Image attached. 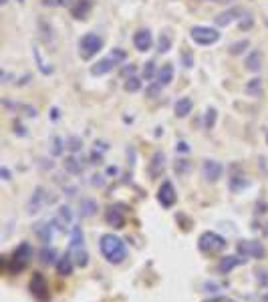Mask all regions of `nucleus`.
I'll return each mask as SVG.
<instances>
[{
    "mask_svg": "<svg viewBox=\"0 0 268 302\" xmlns=\"http://www.w3.org/2000/svg\"><path fill=\"white\" fill-rule=\"evenodd\" d=\"M99 248H101L103 258L109 264H113V266L123 264L125 258H127V246H125V242L121 238L113 236V234H103L101 240H99Z\"/></svg>",
    "mask_w": 268,
    "mask_h": 302,
    "instance_id": "f257e3e1",
    "label": "nucleus"
},
{
    "mask_svg": "<svg viewBox=\"0 0 268 302\" xmlns=\"http://www.w3.org/2000/svg\"><path fill=\"white\" fill-rule=\"evenodd\" d=\"M32 254H34L32 246L28 242H20L12 252V258H4V270L8 274H20L22 270L28 268Z\"/></svg>",
    "mask_w": 268,
    "mask_h": 302,
    "instance_id": "f03ea898",
    "label": "nucleus"
},
{
    "mask_svg": "<svg viewBox=\"0 0 268 302\" xmlns=\"http://www.w3.org/2000/svg\"><path fill=\"white\" fill-rule=\"evenodd\" d=\"M226 246H228L226 238L220 236V234H216V232H204V234L198 238V248H200V252H202V254H208V256L220 254Z\"/></svg>",
    "mask_w": 268,
    "mask_h": 302,
    "instance_id": "7ed1b4c3",
    "label": "nucleus"
},
{
    "mask_svg": "<svg viewBox=\"0 0 268 302\" xmlns=\"http://www.w3.org/2000/svg\"><path fill=\"white\" fill-rule=\"evenodd\" d=\"M127 59V53L123 51V48H113L111 51V55L109 57H105V59H101V61H97L93 67H91V75H107L109 71H113L119 63H123Z\"/></svg>",
    "mask_w": 268,
    "mask_h": 302,
    "instance_id": "20e7f679",
    "label": "nucleus"
},
{
    "mask_svg": "<svg viewBox=\"0 0 268 302\" xmlns=\"http://www.w3.org/2000/svg\"><path fill=\"white\" fill-rule=\"evenodd\" d=\"M28 290L36 302H51V288H49V282H47L42 272H32L30 282H28Z\"/></svg>",
    "mask_w": 268,
    "mask_h": 302,
    "instance_id": "39448f33",
    "label": "nucleus"
},
{
    "mask_svg": "<svg viewBox=\"0 0 268 302\" xmlns=\"http://www.w3.org/2000/svg\"><path fill=\"white\" fill-rule=\"evenodd\" d=\"M101 48H103V38H101L97 32H87V34L79 40V55H81L83 59L95 57Z\"/></svg>",
    "mask_w": 268,
    "mask_h": 302,
    "instance_id": "423d86ee",
    "label": "nucleus"
},
{
    "mask_svg": "<svg viewBox=\"0 0 268 302\" xmlns=\"http://www.w3.org/2000/svg\"><path fill=\"white\" fill-rule=\"evenodd\" d=\"M236 252L242 258H254V260H262L266 256V248L262 246V242L256 240H240L236 244Z\"/></svg>",
    "mask_w": 268,
    "mask_h": 302,
    "instance_id": "0eeeda50",
    "label": "nucleus"
},
{
    "mask_svg": "<svg viewBox=\"0 0 268 302\" xmlns=\"http://www.w3.org/2000/svg\"><path fill=\"white\" fill-rule=\"evenodd\" d=\"M190 36H192V40H194V42H198V44H202V46H208V44H214V42H218V40H220V32H218L216 28L202 26V24L192 26Z\"/></svg>",
    "mask_w": 268,
    "mask_h": 302,
    "instance_id": "6e6552de",
    "label": "nucleus"
},
{
    "mask_svg": "<svg viewBox=\"0 0 268 302\" xmlns=\"http://www.w3.org/2000/svg\"><path fill=\"white\" fill-rule=\"evenodd\" d=\"M55 202H57V195H49V191L38 185L34 189V193L30 195V199H28V214H38L44 206H51Z\"/></svg>",
    "mask_w": 268,
    "mask_h": 302,
    "instance_id": "1a4fd4ad",
    "label": "nucleus"
},
{
    "mask_svg": "<svg viewBox=\"0 0 268 302\" xmlns=\"http://www.w3.org/2000/svg\"><path fill=\"white\" fill-rule=\"evenodd\" d=\"M224 175V165L216 159H206L202 163V177L208 181V183H216L220 177Z\"/></svg>",
    "mask_w": 268,
    "mask_h": 302,
    "instance_id": "9d476101",
    "label": "nucleus"
},
{
    "mask_svg": "<svg viewBox=\"0 0 268 302\" xmlns=\"http://www.w3.org/2000/svg\"><path fill=\"white\" fill-rule=\"evenodd\" d=\"M175 199H177V193H175L173 183H171V181H163L161 187H159V191H157V202H159L163 208L169 210V208H173Z\"/></svg>",
    "mask_w": 268,
    "mask_h": 302,
    "instance_id": "9b49d317",
    "label": "nucleus"
},
{
    "mask_svg": "<svg viewBox=\"0 0 268 302\" xmlns=\"http://www.w3.org/2000/svg\"><path fill=\"white\" fill-rule=\"evenodd\" d=\"M125 220H127V214H125V210L121 208V206H109L107 208V212H105V222L109 224V226H113V228H123L125 226Z\"/></svg>",
    "mask_w": 268,
    "mask_h": 302,
    "instance_id": "f8f14e48",
    "label": "nucleus"
},
{
    "mask_svg": "<svg viewBox=\"0 0 268 302\" xmlns=\"http://www.w3.org/2000/svg\"><path fill=\"white\" fill-rule=\"evenodd\" d=\"M244 262H246V258H242V256H222L220 262L216 264V272L218 274H230L234 268L242 266Z\"/></svg>",
    "mask_w": 268,
    "mask_h": 302,
    "instance_id": "ddd939ff",
    "label": "nucleus"
},
{
    "mask_svg": "<svg viewBox=\"0 0 268 302\" xmlns=\"http://www.w3.org/2000/svg\"><path fill=\"white\" fill-rule=\"evenodd\" d=\"M53 224H55L59 230H63V232L69 230L71 224H73V212H71V208H69V206H61V208L57 210V216H55Z\"/></svg>",
    "mask_w": 268,
    "mask_h": 302,
    "instance_id": "4468645a",
    "label": "nucleus"
},
{
    "mask_svg": "<svg viewBox=\"0 0 268 302\" xmlns=\"http://www.w3.org/2000/svg\"><path fill=\"white\" fill-rule=\"evenodd\" d=\"M34 234H36V238L44 244V246H49L51 242H53V234H55V224L51 222H40V224H36L34 226Z\"/></svg>",
    "mask_w": 268,
    "mask_h": 302,
    "instance_id": "2eb2a0df",
    "label": "nucleus"
},
{
    "mask_svg": "<svg viewBox=\"0 0 268 302\" xmlns=\"http://www.w3.org/2000/svg\"><path fill=\"white\" fill-rule=\"evenodd\" d=\"M151 42H153V38H151V32H149L147 28H141V30H137L133 34V44L139 53L149 51V48H151Z\"/></svg>",
    "mask_w": 268,
    "mask_h": 302,
    "instance_id": "dca6fc26",
    "label": "nucleus"
},
{
    "mask_svg": "<svg viewBox=\"0 0 268 302\" xmlns=\"http://www.w3.org/2000/svg\"><path fill=\"white\" fill-rule=\"evenodd\" d=\"M165 169V155L161 151H155L153 157H151V163H149V175L151 177H159Z\"/></svg>",
    "mask_w": 268,
    "mask_h": 302,
    "instance_id": "f3484780",
    "label": "nucleus"
},
{
    "mask_svg": "<svg viewBox=\"0 0 268 302\" xmlns=\"http://www.w3.org/2000/svg\"><path fill=\"white\" fill-rule=\"evenodd\" d=\"M55 266H57V272H59L61 276H71V274H73V268H75V260H73L71 252H67L65 256H61Z\"/></svg>",
    "mask_w": 268,
    "mask_h": 302,
    "instance_id": "a211bd4d",
    "label": "nucleus"
},
{
    "mask_svg": "<svg viewBox=\"0 0 268 302\" xmlns=\"http://www.w3.org/2000/svg\"><path fill=\"white\" fill-rule=\"evenodd\" d=\"M97 210H99V206H97V202L91 199V197H83V199L79 202V216H81V218H93V216L97 214Z\"/></svg>",
    "mask_w": 268,
    "mask_h": 302,
    "instance_id": "6ab92c4d",
    "label": "nucleus"
},
{
    "mask_svg": "<svg viewBox=\"0 0 268 302\" xmlns=\"http://www.w3.org/2000/svg\"><path fill=\"white\" fill-rule=\"evenodd\" d=\"M38 260H40V264H44V266H53V264H57V262H59V258H57V250H55L53 246H42L40 252H38Z\"/></svg>",
    "mask_w": 268,
    "mask_h": 302,
    "instance_id": "aec40b11",
    "label": "nucleus"
},
{
    "mask_svg": "<svg viewBox=\"0 0 268 302\" xmlns=\"http://www.w3.org/2000/svg\"><path fill=\"white\" fill-rule=\"evenodd\" d=\"M244 65H246V69H248V71L258 73V71L262 69V53H260V51H252V53L246 57Z\"/></svg>",
    "mask_w": 268,
    "mask_h": 302,
    "instance_id": "412c9836",
    "label": "nucleus"
},
{
    "mask_svg": "<svg viewBox=\"0 0 268 302\" xmlns=\"http://www.w3.org/2000/svg\"><path fill=\"white\" fill-rule=\"evenodd\" d=\"M240 12H242L240 8H230V10L222 12V14H218V16L214 18V22H216L218 26H228L232 20H236V18H238V14H240Z\"/></svg>",
    "mask_w": 268,
    "mask_h": 302,
    "instance_id": "4be33fe9",
    "label": "nucleus"
},
{
    "mask_svg": "<svg viewBox=\"0 0 268 302\" xmlns=\"http://www.w3.org/2000/svg\"><path fill=\"white\" fill-rule=\"evenodd\" d=\"M173 81V65H163L159 71H157V81L155 83H159L161 87H167L169 83Z\"/></svg>",
    "mask_w": 268,
    "mask_h": 302,
    "instance_id": "5701e85b",
    "label": "nucleus"
},
{
    "mask_svg": "<svg viewBox=\"0 0 268 302\" xmlns=\"http://www.w3.org/2000/svg\"><path fill=\"white\" fill-rule=\"evenodd\" d=\"M192 107H194L192 99H190V97H182V99H177V101H175L173 111H175V115H177V117H186L188 113H192Z\"/></svg>",
    "mask_w": 268,
    "mask_h": 302,
    "instance_id": "b1692460",
    "label": "nucleus"
},
{
    "mask_svg": "<svg viewBox=\"0 0 268 302\" xmlns=\"http://www.w3.org/2000/svg\"><path fill=\"white\" fill-rule=\"evenodd\" d=\"M69 252H71V256H73V260H75V266L87 268V264H89V254H87L85 248H69Z\"/></svg>",
    "mask_w": 268,
    "mask_h": 302,
    "instance_id": "393cba45",
    "label": "nucleus"
},
{
    "mask_svg": "<svg viewBox=\"0 0 268 302\" xmlns=\"http://www.w3.org/2000/svg\"><path fill=\"white\" fill-rule=\"evenodd\" d=\"M69 248H85V234L81 230V226H73L71 230V244Z\"/></svg>",
    "mask_w": 268,
    "mask_h": 302,
    "instance_id": "a878e982",
    "label": "nucleus"
},
{
    "mask_svg": "<svg viewBox=\"0 0 268 302\" xmlns=\"http://www.w3.org/2000/svg\"><path fill=\"white\" fill-rule=\"evenodd\" d=\"M93 6V0H77V4L73 6V16L75 18H85L87 12L91 10Z\"/></svg>",
    "mask_w": 268,
    "mask_h": 302,
    "instance_id": "bb28decb",
    "label": "nucleus"
},
{
    "mask_svg": "<svg viewBox=\"0 0 268 302\" xmlns=\"http://www.w3.org/2000/svg\"><path fill=\"white\" fill-rule=\"evenodd\" d=\"M250 97H260L262 95V79L260 77H254L246 83V89H244Z\"/></svg>",
    "mask_w": 268,
    "mask_h": 302,
    "instance_id": "cd10ccee",
    "label": "nucleus"
},
{
    "mask_svg": "<svg viewBox=\"0 0 268 302\" xmlns=\"http://www.w3.org/2000/svg\"><path fill=\"white\" fill-rule=\"evenodd\" d=\"M63 165H65V169H67L69 173H81V171H83V163H81L77 157H67V159L63 161Z\"/></svg>",
    "mask_w": 268,
    "mask_h": 302,
    "instance_id": "c85d7f7f",
    "label": "nucleus"
},
{
    "mask_svg": "<svg viewBox=\"0 0 268 302\" xmlns=\"http://www.w3.org/2000/svg\"><path fill=\"white\" fill-rule=\"evenodd\" d=\"M65 147L71 151V153H77V151L83 149V141H81V137H77V135H71V137L65 141Z\"/></svg>",
    "mask_w": 268,
    "mask_h": 302,
    "instance_id": "c756f323",
    "label": "nucleus"
},
{
    "mask_svg": "<svg viewBox=\"0 0 268 302\" xmlns=\"http://www.w3.org/2000/svg\"><path fill=\"white\" fill-rule=\"evenodd\" d=\"M157 46H159V53H167L171 48V36L167 32H161V36L157 40Z\"/></svg>",
    "mask_w": 268,
    "mask_h": 302,
    "instance_id": "7c9ffc66",
    "label": "nucleus"
},
{
    "mask_svg": "<svg viewBox=\"0 0 268 302\" xmlns=\"http://www.w3.org/2000/svg\"><path fill=\"white\" fill-rule=\"evenodd\" d=\"M216 117H218V111H216L214 107H210V109L206 111V119H204L206 129H212V127L216 125Z\"/></svg>",
    "mask_w": 268,
    "mask_h": 302,
    "instance_id": "2f4dec72",
    "label": "nucleus"
},
{
    "mask_svg": "<svg viewBox=\"0 0 268 302\" xmlns=\"http://www.w3.org/2000/svg\"><path fill=\"white\" fill-rule=\"evenodd\" d=\"M230 187H232V191H238V189H242V187H248V179H242L240 175H234V177H230Z\"/></svg>",
    "mask_w": 268,
    "mask_h": 302,
    "instance_id": "473e14b6",
    "label": "nucleus"
},
{
    "mask_svg": "<svg viewBox=\"0 0 268 302\" xmlns=\"http://www.w3.org/2000/svg\"><path fill=\"white\" fill-rule=\"evenodd\" d=\"M254 274H256V282H258V286L268 288V268H260V270H256Z\"/></svg>",
    "mask_w": 268,
    "mask_h": 302,
    "instance_id": "72a5a7b5",
    "label": "nucleus"
},
{
    "mask_svg": "<svg viewBox=\"0 0 268 302\" xmlns=\"http://www.w3.org/2000/svg\"><path fill=\"white\" fill-rule=\"evenodd\" d=\"M153 77H155V63L149 61V63H145V67H143V81H151Z\"/></svg>",
    "mask_w": 268,
    "mask_h": 302,
    "instance_id": "f704fd0d",
    "label": "nucleus"
},
{
    "mask_svg": "<svg viewBox=\"0 0 268 302\" xmlns=\"http://www.w3.org/2000/svg\"><path fill=\"white\" fill-rule=\"evenodd\" d=\"M141 89V81L137 79V77H129L127 81H125V91L127 93H135V91H139Z\"/></svg>",
    "mask_w": 268,
    "mask_h": 302,
    "instance_id": "c9c22d12",
    "label": "nucleus"
},
{
    "mask_svg": "<svg viewBox=\"0 0 268 302\" xmlns=\"http://www.w3.org/2000/svg\"><path fill=\"white\" fill-rule=\"evenodd\" d=\"M51 153L53 155H61L63 153V139L61 137H53L51 139Z\"/></svg>",
    "mask_w": 268,
    "mask_h": 302,
    "instance_id": "e433bc0d",
    "label": "nucleus"
},
{
    "mask_svg": "<svg viewBox=\"0 0 268 302\" xmlns=\"http://www.w3.org/2000/svg\"><path fill=\"white\" fill-rule=\"evenodd\" d=\"M248 44H250L248 40H240V42H234V44L230 46V53H232V55H240V53H244V51L248 48Z\"/></svg>",
    "mask_w": 268,
    "mask_h": 302,
    "instance_id": "4c0bfd02",
    "label": "nucleus"
},
{
    "mask_svg": "<svg viewBox=\"0 0 268 302\" xmlns=\"http://www.w3.org/2000/svg\"><path fill=\"white\" fill-rule=\"evenodd\" d=\"M188 169H190V161L188 159H177L175 161V173L177 175H184Z\"/></svg>",
    "mask_w": 268,
    "mask_h": 302,
    "instance_id": "58836bf2",
    "label": "nucleus"
},
{
    "mask_svg": "<svg viewBox=\"0 0 268 302\" xmlns=\"http://www.w3.org/2000/svg\"><path fill=\"white\" fill-rule=\"evenodd\" d=\"M34 57H36V61H38V67H40V71H42L44 75H49V73H51L53 69H51V67H47V65L42 63V59H40V53H38V48H34Z\"/></svg>",
    "mask_w": 268,
    "mask_h": 302,
    "instance_id": "ea45409f",
    "label": "nucleus"
},
{
    "mask_svg": "<svg viewBox=\"0 0 268 302\" xmlns=\"http://www.w3.org/2000/svg\"><path fill=\"white\" fill-rule=\"evenodd\" d=\"M91 183H93V185H97V187H103V185H105V179H103V175H93Z\"/></svg>",
    "mask_w": 268,
    "mask_h": 302,
    "instance_id": "a19ab883",
    "label": "nucleus"
},
{
    "mask_svg": "<svg viewBox=\"0 0 268 302\" xmlns=\"http://www.w3.org/2000/svg\"><path fill=\"white\" fill-rule=\"evenodd\" d=\"M204 288H206V292H216V290L220 288V284H216V282H206Z\"/></svg>",
    "mask_w": 268,
    "mask_h": 302,
    "instance_id": "79ce46f5",
    "label": "nucleus"
},
{
    "mask_svg": "<svg viewBox=\"0 0 268 302\" xmlns=\"http://www.w3.org/2000/svg\"><path fill=\"white\" fill-rule=\"evenodd\" d=\"M47 6H61V4H65L67 0H42Z\"/></svg>",
    "mask_w": 268,
    "mask_h": 302,
    "instance_id": "37998d69",
    "label": "nucleus"
},
{
    "mask_svg": "<svg viewBox=\"0 0 268 302\" xmlns=\"http://www.w3.org/2000/svg\"><path fill=\"white\" fill-rule=\"evenodd\" d=\"M204 302H236L228 296H216V298H210V300H204Z\"/></svg>",
    "mask_w": 268,
    "mask_h": 302,
    "instance_id": "c03bdc74",
    "label": "nucleus"
},
{
    "mask_svg": "<svg viewBox=\"0 0 268 302\" xmlns=\"http://www.w3.org/2000/svg\"><path fill=\"white\" fill-rule=\"evenodd\" d=\"M0 173H2V179H6V181L10 179V171H8L6 167H2V169H0Z\"/></svg>",
    "mask_w": 268,
    "mask_h": 302,
    "instance_id": "a18cd8bd",
    "label": "nucleus"
},
{
    "mask_svg": "<svg viewBox=\"0 0 268 302\" xmlns=\"http://www.w3.org/2000/svg\"><path fill=\"white\" fill-rule=\"evenodd\" d=\"M177 149H180V151H188L190 147H188V145H186V143L182 141V143H177Z\"/></svg>",
    "mask_w": 268,
    "mask_h": 302,
    "instance_id": "49530a36",
    "label": "nucleus"
},
{
    "mask_svg": "<svg viewBox=\"0 0 268 302\" xmlns=\"http://www.w3.org/2000/svg\"><path fill=\"white\" fill-rule=\"evenodd\" d=\"M107 173H109V175H115V173H117V167H109Z\"/></svg>",
    "mask_w": 268,
    "mask_h": 302,
    "instance_id": "de8ad7c7",
    "label": "nucleus"
},
{
    "mask_svg": "<svg viewBox=\"0 0 268 302\" xmlns=\"http://www.w3.org/2000/svg\"><path fill=\"white\" fill-rule=\"evenodd\" d=\"M210 2H218V4H228V2H232V0H210Z\"/></svg>",
    "mask_w": 268,
    "mask_h": 302,
    "instance_id": "09e8293b",
    "label": "nucleus"
},
{
    "mask_svg": "<svg viewBox=\"0 0 268 302\" xmlns=\"http://www.w3.org/2000/svg\"><path fill=\"white\" fill-rule=\"evenodd\" d=\"M262 302H268V292L264 294V296H262Z\"/></svg>",
    "mask_w": 268,
    "mask_h": 302,
    "instance_id": "8fccbe9b",
    "label": "nucleus"
},
{
    "mask_svg": "<svg viewBox=\"0 0 268 302\" xmlns=\"http://www.w3.org/2000/svg\"><path fill=\"white\" fill-rule=\"evenodd\" d=\"M6 2H8V0H0V4H6Z\"/></svg>",
    "mask_w": 268,
    "mask_h": 302,
    "instance_id": "3c124183",
    "label": "nucleus"
}]
</instances>
